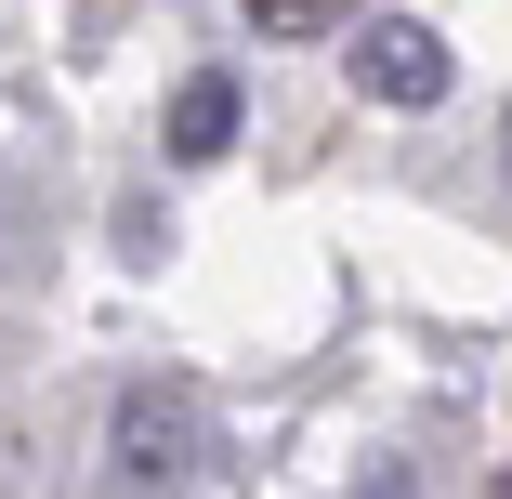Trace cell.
<instances>
[{"mask_svg":"<svg viewBox=\"0 0 512 499\" xmlns=\"http://www.w3.org/2000/svg\"><path fill=\"white\" fill-rule=\"evenodd\" d=\"M211 473V408L184 381H119L106 408V499H197Z\"/></svg>","mask_w":512,"mask_h":499,"instance_id":"obj_1","label":"cell"},{"mask_svg":"<svg viewBox=\"0 0 512 499\" xmlns=\"http://www.w3.org/2000/svg\"><path fill=\"white\" fill-rule=\"evenodd\" d=\"M342 79L368 92V106L421 119V106H447V40L421 14H368V27H342Z\"/></svg>","mask_w":512,"mask_h":499,"instance_id":"obj_2","label":"cell"},{"mask_svg":"<svg viewBox=\"0 0 512 499\" xmlns=\"http://www.w3.org/2000/svg\"><path fill=\"white\" fill-rule=\"evenodd\" d=\"M237 119H250L237 66H197V79L171 92V119H158V158H171V171H211V158L237 145Z\"/></svg>","mask_w":512,"mask_h":499,"instance_id":"obj_3","label":"cell"},{"mask_svg":"<svg viewBox=\"0 0 512 499\" xmlns=\"http://www.w3.org/2000/svg\"><path fill=\"white\" fill-rule=\"evenodd\" d=\"M263 40H329V27H368V0H250Z\"/></svg>","mask_w":512,"mask_h":499,"instance_id":"obj_4","label":"cell"},{"mask_svg":"<svg viewBox=\"0 0 512 499\" xmlns=\"http://www.w3.org/2000/svg\"><path fill=\"white\" fill-rule=\"evenodd\" d=\"M355 499H421V473H407V460H368V473H355Z\"/></svg>","mask_w":512,"mask_h":499,"instance_id":"obj_5","label":"cell"},{"mask_svg":"<svg viewBox=\"0 0 512 499\" xmlns=\"http://www.w3.org/2000/svg\"><path fill=\"white\" fill-rule=\"evenodd\" d=\"M486 499H512V473H499V486H486Z\"/></svg>","mask_w":512,"mask_h":499,"instance_id":"obj_6","label":"cell"},{"mask_svg":"<svg viewBox=\"0 0 512 499\" xmlns=\"http://www.w3.org/2000/svg\"><path fill=\"white\" fill-rule=\"evenodd\" d=\"M499 132H512V119H499Z\"/></svg>","mask_w":512,"mask_h":499,"instance_id":"obj_7","label":"cell"}]
</instances>
